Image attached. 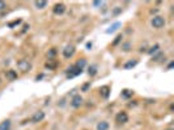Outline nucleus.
Here are the masks:
<instances>
[{
	"mask_svg": "<svg viewBox=\"0 0 174 130\" xmlns=\"http://www.w3.org/2000/svg\"><path fill=\"white\" fill-rule=\"evenodd\" d=\"M17 68L20 69L21 72L26 73V72H29L31 69V63L27 61V60H25V59H22V60H20V61L17 63Z\"/></svg>",
	"mask_w": 174,
	"mask_h": 130,
	"instance_id": "1",
	"label": "nucleus"
},
{
	"mask_svg": "<svg viewBox=\"0 0 174 130\" xmlns=\"http://www.w3.org/2000/svg\"><path fill=\"white\" fill-rule=\"evenodd\" d=\"M150 24H152V26L154 29H161V27L165 26V20L161 16H154L152 18V21H150Z\"/></svg>",
	"mask_w": 174,
	"mask_h": 130,
	"instance_id": "2",
	"label": "nucleus"
},
{
	"mask_svg": "<svg viewBox=\"0 0 174 130\" xmlns=\"http://www.w3.org/2000/svg\"><path fill=\"white\" fill-rule=\"evenodd\" d=\"M81 73H82V69H79L75 64L71 65V67L67 69V77L68 78H73V77L79 76V74H81Z\"/></svg>",
	"mask_w": 174,
	"mask_h": 130,
	"instance_id": "3",
	"label": "nucleus"
},
{
	"mask_svg": "<svg viewBox=\"0 0 174 130\" xmlns=\"http://www.w3.org/2000/svg\"><path fill=\"white\" fill-rule=\"evenodd\" d=\"M53 12H54V15L60 16V15H63V13L66 12V5H64L63 3H56L54 5V8H53Z\"/></svg>",
	"mask_w": 174,
	"mask_h": 130,
	"instance_id": "4",
	"label": "nucleus"
},
{
	"mask_svg": "<svg viewBox=\"0 0 174 130\" xmlns=\"http://www.w3.org/2000/svg\"><path fill=\"white\" fill-rule=\"evenodd\" d=\"M75 51H76L75 46H72V44L67 46V47L63 50V56L66 57V59H71L73 56V53H75Z\"/></svg>",
	"mask_w": 174,
	"mask_h": 130,
	"instance_id": "5",
	"label": "nucleus"
},
{
	"mask_svg": "<svg viewBox=\"0 0 174 130\" xmlns=\"http://www.w3.org/2000/svg\"><path fill=\"white\" fill-rule=\"evenodd\" d=\"M43 118H45V112H42V111H38V112H35L33 116H31L30 121L33 122V124H38V122L42 121Z\"/></svg>",
	"mask_w": 174,
	"mask_h": 130,
	"instance_id": "6",
	"label": "nucleus"
},
{
	"mask_svg": "<svg viewBox=\"0 0 174 130\" xmlns=\"http://www.w3.org/2000/svg\"><path fill=\"white\" fill-rule=\"evenodd\" d=\"M115 121H117V124H126V122H128V115L122 111V112H119L115 116Z\"/></svg>",
	"mask_w": 174,
	"mask_h": 130,
	"instance_id": "7",
	"label": "nucleus"
},
{
	"mask_svg": "<svg viewBox=\"0 0 174 130\" xmlns=\"http://www.w3.org/2000/svg\"><path fill=\"white\" fill-rule=\"evenodd\" d=\"M82 104V98L80 95H75L72 98L71 100V105L73 107V108H79V107Z\"/></svg>",
	"mask_w": 174,
	"mask_h": 130,
	"instance_id": "8",
	"label": "nucleus"
},
{
	"mask_svg": "<svg viewBox=\"0 0 174 130\" xmlns=\"http://www.w3.org/2000/svg\"><path fill=\"white\" fill-rule=\"evenodd\" d=\"M5 77H7V80H9V81H16L18 76H17V72L16 70L9 69V70H7V73H5Z\"/></svg>",
	"mask_w": 174,
	"mask_h": 130,
	"instance_id": "9",
	"label": "nucleus"
},
{
	"mask_svg": "<svg viewBox=\"0 0 174 130\" xmlns=\"http://www.w3.org/2000/svg\"><path fill=\"white\" fill-rule=\"evenodd\" d=\"M56 67H58V63L55 61L54 59L49 60V61L45 64V68H46V69H49V70H55V69H56Z\"/></svg>",
	"mask_w": 174,
	"mask_h": 130,
	"instance_id": "10",
	"label": "nucleus"
},
{
	"mask_svg": "<svg viewBox=\"0 0 174 130\" xmlns=\"http://www.w3.org/2000/svg\"><path fill=\"white\" fill-rule=\"evenodd\" d=\"M137 65V60H128V61L123 65V69H126V70H128V69H132L135 68Z\"/></svg>",
	"mask_w": 174,
	"mask_h": 130,
	"instance_id": "11",
	"label": "nucleus"
},
{
	"mask_svg": "<svg viewBox=\"0 0 174 130\" xmlns=\"http://www.w3.org/2000/svg\"><path fill=\"white\" fill-rule=\"evenodd\" d=\"M100 94L102 95L105 99H107L109 95H110V87H109V86H102V87L100 89Z\"/></svg>",
	"mask_w": 174,
	"mask_h": 130,
	"instance_id": "12",
	"label": "nucleus"
},
{
	"mask_svg": "<svg viewBox=\"0 0 174 130\" xmlns=\"http://www.w3.org/2000/svg\"><path fill=\"white\" fill-rule=\"evenodd\" d=\"M119 27H121V22H114V24H113V25H110V27L106 30V34H111V32L117 31Z\"/></svg>",
	"mask_w": 174,
	"mask_h": 130,
	"instance_id": "13",
	"label": "nucleus"
},
{
	"mask_svg": "<svg viewBox=\"0 0 174 130\" xmlns=\"http://www.w3.org/2000/svg\"><path fill=\"white\" fill-rule=\"evenodd\" d=\"M12 124L9 120H4L3 122H0V130H11Z\"/></svg>",
	"mask_w": 174,
	"mask_h": 130,
	"instance_id": "14",
	"label": "nucleus"
},
{
	"mask_svg": "<svg viewBox=\"0 0 174 130\" xmlns=\"http://www.w3.org/2000/svg\"><path fill=\"white\" fill-rule=\"evenodd\" d=\"M47 2H46V0H43V2H35L34 3V7L37 8V9H43V8H46L47 7Z\"/></svg>",
	"mask_w": 174,
	"mask_h": 130,
	"instance_id": "15",
	"label": "nucleus"
},
{
	"mask_svg": "<svg viewBox=\"0 0 174 130\" xmlns=\"http://www.w3.org/2000/svg\"><path fill=\"white\" fill-rule=\"evenodd\" d=\"M97 130H109V122L106 121H101L97 125Z\"/></svg>",
	"mask_w": 174,
	"mask_h": 130,
	"instance_id": "16",
	"label": "nucleus"
},
{
	"mask_svg": "<svg viewBox=\"0 0 174 130\" xmlns=\"http://www.w3.org/2000/svg\"><path fill=\"white\" fill-rule=\"evenodd\" d=\"M88 74L90 77H94L96 74H97V67L96 65H92V67H89V69H88Z\"/></svg>",
	"mask_w": 174,
	"mask_h": 130,
	"instance_id": "17",
	"label": "nucleus"
},
{
	"mask_svg": "<svg viewBox=\"0 0 174 130\" xmlns=\"http://www.w3.org/2000/svg\"><path fill=\"white\" fill-rule=\"evenodd\" d=\"M132 94H134V91H131V90H123L122 91V96L125 98V99H128V98H131L132 96Z\"/></svg>",
	"mask_w": 174,
	"mask_h": 130,
	"instance_id": "18",
	"label": "nucleus"
},
{
	"mask_svg": "<svg viewBox=\"0 0 174 130\" xmlns=\"http://www.w3.org/2000/svg\"><path fill=\"white\" fill-rule=\"evenodd\" d=\"M22 22V20L21 18H18V20H15V21H12V22H9L8 24V27H11V29H13L15 26H17V25H20Z\"/></svg>",
	"mask_w": 174,
	"mask_h": 130,
	"instance_id": "19",
	"label": "nucleus"
},
{
	"mask_svg": "<svg viewBox=\"0 0 174 130\" xmlns=\"http://www.w3.org/2000/svg\"><path fill=\"white\" fill-rule=\"evenodd\" d=\"M75 65H76V67L79 68V69H82V68H84L85 65H86V61H85V59H80L79 61H77Z\"/></svg>",
	"mask_w": 174,
	"mask_h": 130,
	"instance_id": "20",
	"label": "nucleus"
},
{
	"mask_svg": "<svg viewBox=\"0 0 174 130\" xmlns=\"http://www.w3.org/2000/svg\"><path fill=\"white\" fill-rule=\"evenodd\" d=\"M158 48H160V46H158V44H154L153 47H150L148 51H147V52H148L149 55H153V53H156V52H157V51H158Z\"/></svg>",
	"mask_w": 174,
	"mask_h": 130,
	"instance_id": "21",
	"label": "nucleus"
},
{
	"mask_svg": "<svg viewBox=\"0 0 174 130\" xmlns=\"http://www.w3.org/2000/svg\"><path fill=\"white\" fill-rule=\"evenodd\" d=\"M162 57H165V55L162 52H158L156 56L152 57V60H153V61H160V59H162Z\"/></svg>",
	"mask_w": 174,
	"mask_h": 130,
	"instance_id": "22",
	"label": "nucleus"
},
{
	"mask_svg": "<svg viewBox=\"0 0 174 130\" xmlns=\"http://www.w3.org/2000/svg\"><path fill=\"white\" fill-rule=\"evenodd\" d=\"M89 87H90V82H86V83H84V85L81 86V91H84V92H86L89 90Z\"/></svg>",
	"mask_w": 174,
	"mask_h": 130,
	"instance_id": "23",
	"label": "nucleus"
},
{
	"mask_svg": "<svg viewBox=\"0 0 174 130\" xmlns=\"http://www.w3.org/2000/svg\"><path fill=\"white\" fill-rule=\"evenodd\" d=\"M49 57H54L55 56V55H56V50H55V48H51V50H50L49 51Z\"/></svg>",
	"mask_w": 174,
	"mask_h": 130,
	"instance_id": "24",
	"label": "nucleus"
},
{
	"mask_svg": "<svg viewBox=\"0 0 174 130\" xmlns=\"http://www.w3.org/2000/svg\"><path fill=\"white\" fill-rule=\"evenodd\" d=\"M121 40H122V35L119 34V35L117 36V38L114 39V42H113V46H117V44H118V43H119V42H121Z\"/></svg>",
	"mask_w": 174,
	"mask_h": 130,
	"instance_id": "25",
	"label": "nucleus"
},
{
	"mask_svg": "<svg viewBox=\"0 0 174 130\" xmlns=\"http://www.w3.org/2000/svg\"><path fill=\"white\" fill-rule=\"evenodd\" d=\"M121 12H122V8H121V7H117L115 9H114L113 15H114V16H118V15H119V13H121Z\"/></svg>",
	"mask_w": 174,
	"mask_h": 130,
	"instance_id": "26",
	"label": "nucleus"
},
{
	"mask_svg": "<svg viewBox=\"0 0 174 130\" xmlns=\"http://www.w3.org/2000/svg\"><path fill=\"white\" fill-rule=\"evenodd\" d=\"M130 47H131V46H130V43L127 42V43H125V44L122 46V50H123V51H130Z\"/></svg>",
	"mask_w": 174,
	"mask_h": 130,
	"instance_id": "27",
	"label": "nucleus"
},
{
	"mask_svg": "<svg viewBox=\"0 0 174 130\" xmlns=\"http://www.w3.org/2000/svg\"><path fill=\"white\" fill-rule=\"evenodd\" d=\"M93 5L94 7H100V5H102V2H93Z\"/></svg>",
	"mask_w": 174,
	"mask_h": 130,
	"instance_id": "28",
	"label": "nucleus"
},
{
	"mask_svg": "<svg viewBox=\"0 0 174 130\" xmlns=\"http://www.w3.org/2000/svg\"><path fill=\"white\" fill-rule=\"evenodd\" d=\"M5 8V3L4 2H0V9H4Z\"/></svg>",
	"mask_w": 174,
	"mask_h": 130,
	"instance_id": "29",
	"label": "nucleus"
},
{
	"mask_svg": "<svg viewBox=\"0 0 174 130\" xmlns=\"http://www.w3.org/2000/svg\"><path fill=\"white\" fill-rule=\"evenodd\" d=\"M173 65H174V63L172 61L170 64H169V65H168V69H172V68H173Z\"/></svg>",
	"mask_w": 174,
	"mask_h": 130,
	"instance_id": "30",
	"label": "nucleus"
},
{
	"mask_svg": "<svg viewBox=\"0 0 174 130\" xmlns=\"http://www.w3.org/2000/svg\"><path fill=\"white\" fill-rule=\"evenodd\" d=\"M86 48H92V43H86Z\"/></svg>",
	"mask_w": 174,
	"mask_h": 130,
	"instance_id": "31",
	"label": "nucleus"
}]
</instances>
